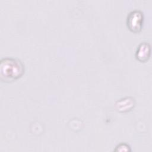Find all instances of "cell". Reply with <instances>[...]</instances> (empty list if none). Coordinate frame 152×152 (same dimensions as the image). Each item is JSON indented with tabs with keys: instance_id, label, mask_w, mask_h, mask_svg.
<instances>
[{
	"instance_id": "cell-2",
	"label": "cell",
	"mask_w": 152,
	"mask_h": 152,
	"mask_svg": "<svg viewBox=\"0 0 152 152\" xmlns=\"http://www.w3.org/2000/svg\"><path fill=\"white\" fill-rule=\"evenodd\" d=\"M144 23V15L141 11L134 10L129 12L126 18V25L130 31L137 33L141 31Z\"/></svg>"
},
{
	"instance_id": "cell-3",
	"label": "cell",
	"mask_w": 152,
	"mask_h": 152,
	"mask_svg": "<svg viewBox=\"0 0 152 152\" xmlns=\"http://www.w3.org/2000/svg\"><path fill=\"white\" fill-rule=\"evenodd\" d=\"M151 53L150 45L148 42L141 43L137 47L135 52L136 59L141 62H146L150 58Z\"/></svg>"
},
{
	"instance_id": "cell-5",
	"label": "cell",
	"mask_w": 152,
	"mask_h": 152,
	"mask_svg": "<svg viewBox=\"0 0 152 152\" xmlns=\"http://www.w3.org/2000/svg\"><path fill=\"white\" fill-rule=\"evenodd\" d=\"M113 151H116V152H119V151L127 152V151H131V149L130 146L128 144L122 142V143H120L118 145H117Z\"/></svg>"
},
{
	"instance_id": "cell-4",
	"label": "cell",
	"mask_w": 152,
	"mask_h": 152,
	"mask_svg": "<svg viewBox=\"0 0 152 152\" xmlns=\"http://www.w3.org/2000/svg\"><path fill=\"white\" fill-rule=\"evenodd\" d=\"M115 104L118 111L127 112L133 107L134 100L132 97H125L118 100Z\"/></svg>"
},
{
	"instance_id": "cell-1",
	"label": "cell",
	"mask_w": 152,
	"mask_h": 152,
	"mask_svg": "<svg viewBox=\"0 0 152 152\" xmlns=\"http://www.w3.org/2000/svg\"><path fill=\"white\" fill-rule=\"evenodd\" d=\"M24 73V66L22 62L11 57H5L0 61V80L11 83L20 78Z\"/></svg>"
}]
</instances>
